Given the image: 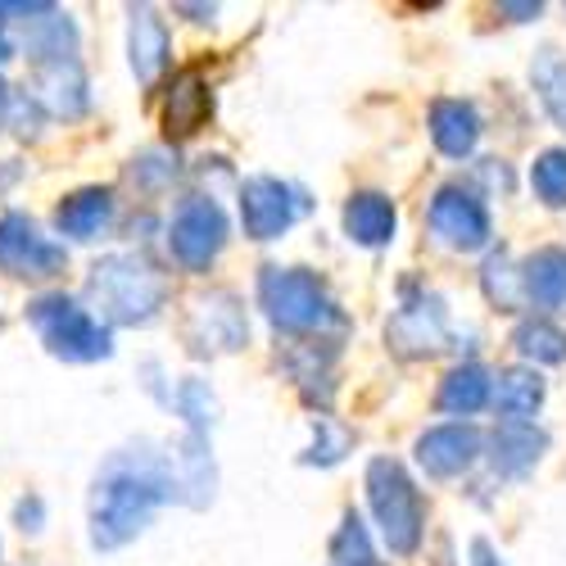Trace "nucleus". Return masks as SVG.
<instances>
[{
  "label": "nucleus",
  "mask_w": 566,
  "mask_h": 566,
  "mask_svg": "<svg viewBox=\"0 0 566 566\" xmlns=\"http://www.w3.org/2000/svg\"><path fill=\"white\" fill-rule=\"evenodd\" d=\"M512 276H516V272H512V259L499 250V254L485 263V276H481L490 304H499V308H516V304H522V291L512 286Z\"/></svg>",
  "instance_id": "29"
},
{
  "label": "nucleus",
  "mask_w": 566,
  "mask_h": 566,
  "mask_svg": "<svg viewBox=\"0 0 566 566\" xmlns=\"http://www.w3.org/2000/svg\"><path fill=\"white\" fill-rule=\"evenodd\" d=\"M172 499H181V481L168 453H155L150 444L118 449L101 467L96 490H91V544L123 548L150 526L155 507Z\"/></svg>",
  "instance_id": "1"
},
{
  "label": "nucleus",
  "mask_w": 566,
  "mask_h": 566,
  "mask_svg": "<svg viewBox=\"0 0 566 566\" xmlns=\"http://www.w3.org/2000/svg\"><path fill=\"white\" fill-rule=\"evenodd\" d=\"M0 118H6V82H0Z\"/></svg>",
  "instance_id": "32"
},
{
  "label": "nucleus",
  "mask_w": 566,
  "mask_h": 566,
  "mask_svg": "<svg viewBox=\"0 0 566 566\" xmlns=\"http://www.w3.org/2000/svg\"><path fill=\"white\" fill-rule=\"evenodd\" d=\"M127 51H132V73L140 86H155L168 69V28L164 19L150 10V6H140L132 10V28H127Z\"/></svg>",
  "instance_id": "13"
},
{
  "label": "nucleus",
  "mask_w": 566,
  "mask_h": 566,
  "mask_svg": "<svg viewBox=\"0 0 566 566\" xmlns=\"http://www.w3.org/2000/svg\"><path fill=\"white\" fill-rule=\"evenodd\" d=\"M449 336V317L440 295H427L417 286H403V304L395 308L390 326H386V340L399 358H427L436 349H444Z\"/></svg>",
  "instance_id": "8"
},
{
  "label": "nucleus",
  "mask_w": 566,
  "mask_h": 566,
  "mask_svg": "<svg viewBox=\"0 0 566 566\" xmlns=\"http://www.w3.org/2000/svg\"><path fill=\"white\" fill-rule=\"evenodd\" d=\"M512 345H516V354L522 358H531V363H566V332L562 326H553V322H522L512 332Z\"/></svg>",
  "instance_id": "24"
},
{
  "label": "nucleus",
  "mask_w": 566,
  "mask_h": 566,
  "mask_svg": "<svg viewBox=\"0 0 566 566\" xmlns=\"http://www.w3.org/2000/svg\"><path fill=\"white\" fill-rule=\"evenodd\" d=\"M326 566H381L371 553V539H367V526H363L358 512H345V522L332 539V562Z\"/></svg>",
  "instance_id": "25"
},
{
  "label": "nucleus",
  "mask_w": 566,
  "mask_h": 566,
  "mask_svg": "<svg viewBox=\"0 0 566 566\" xmlns=\"http://www.w3.org/2000/svg\"><path fill=\"white\" fill-rule=\"evenodd\" d=\"M0 272H10L19 281L55 276L64 272V245L45 241L23 213H10L0 218Z\"/></svg>",
  "instance_id": "9"
},
{
  "label": "nucleus",
  "mask_w": 566,
  "mask_h": 566,
  "mask_svg": "<svg viewBox=\"0 0 566 566\" xmlns=\"http://www.w3.org/2000/svg\"><path fill=\"white\" fill-rule=\"evenodd\" d=\"M431 140L440 146V155L467 159L471 150H476V140H481L476 105H467V101H436L431 105Z\"/></svg>",
  "instance_id": "16"
},
{
  "label": "nucleus",
  "mask_w": 566,
  "mask_h": 566,
  "mask_svg": "<svg viewBox=\"0 0 566 566\" xmlns=\"http://www.w3.org/2000/svg\"><path fill=\"white\" fill-rule=\"evenodd\" d=\"M114 218V191L109 186H86V191H73L60 209H55V227L73 241H91L101 235Z\"/></svg>",
  "instance_id": "18"
},
{
  "label": "nucleus",
  "mask_w": 566,
  "mask_h": 566,
  "mask_svg": "<svg viewBox=\"0 0 566 566\" xmlns=\"http://www.w3.org/2000/svg\"><path fill=\"white\" fill-rule=\"evenodd\" d=\"M205 118H209V86H205V77H200L196 69H186V73H177L172 86H168L164 127H168L172 140H181V136H196V132L205 127Z\"/></svg>",
  "instance_id": "15"
},
{
  "label": "nucleus",
  "mask_w": 566,
  "mask_h": 566,
  "mask_svg": "<svg viewBox=\"0 0 566 566\" xmlns=\"http://www.w3.org/2000/svg\"><path fill=\"white\" fill-rule=\"evenodd\" d=\"M177 408H181L186 421H191V436H209V427H213V395H209L205 381H181Z\"/></svg>",
  "instance_id": "28"
},
{
  "label": "nucleus",
  "mask_w": 566,
  "mask_h": 566,
  "mask_svg": "<svg viewBox=\"0 0 566 566\" xmlns=\"http://www.w3.org/2000/svg\"><path fill=\"white\" fill-rule=\"evenodd\" d=\"M531 186L544 205L566 209V150H544L531 168Z\"/></svg>",
  "instance_id": "27"
},
{
  "label": "nucleus",
  "mask_w": 566,
  "mask_h": 566,
  "mask_svg": "<svg viewBox=\"0 0 566 566\" xmlns=\"http://www.w3.org/2000/svg\"><path fill=\"white\" fill-rule=\"evenodd\" d=\"M490 403V371L481 363H462L440 381V408L444 412H476Z\"/></svg>",
  "instance_id": "21"
},
{
  "label": "nucleus",
  "mask_w": 566,
  "mask_h": 566,
  "mask_svg": "<svg viewBox=\"0 0 566 566\" xmlns=\"http://www.w3.org/2000/svg\"><path fill=\"white\" fill-rule=\"evenodd\" d=\"M395 227H399L395 205H390L381 191H358V196H349V205H345V231H349V241H358V245H367V250L390 245V241H395Z\"/></svg>",
  "instance_id": "17"
},
{
  "label": "nucleus",
  "mask_w": 566,
  "mask_h": 566,
  "mask_svg": "<svg viewBox=\"0 0 566 566\" xmlns=\"http://www.w3.org/2000/svg\"><path fill=\"white\" fill-rule=\"evenodd\" d=\"M481 458V431L476 427H436L417 440V462L427 476L449 481Z\"/></svg>",
  "instance_id": "12"
},
{
  "label": "nucleus",
  "mask_w": 566,
  "mask_h": 566,
  "mask_svg": "<svg viewBox=\"0 0 566 566\" xmlns=\"http://www.w3.org/2000/svg\"><path fill=\"white\" fill-rule=\"evenodd\" d=\"M186 340L196 354H231L250 340V322L245 308L235 304V295L218 291V295H200L186 317Z\"/></svg>",
  "instance_id": "10"
},
{
  "label": "nucleus",
  "mask_w": 566,
  "mask_h": 566,
  "mask_svg": "<svg viewBox=\"0 0 566 566\" xmlns=\"http://www.w3.org/2000/svg\"><path fill=\"white\" fill-rule=\"evenodd\" d=\"M349 449H354V436L340 427L336 417L322 412V417L313 421V449L304 453V462H308V467H336Z\"/></svg>",
  "instance_id": "26"
},
{
  "label": "nucleus",
  "mask_w": 566,
  "mask_h": 566,
  "mask_svg": "<svg viewBox=\"0 0 566 566\" xmlns=\"http://www.w3.org/2000/svg\"><path fill=\"white\" fill-rule=\"evenodd\" d=\"M86 295L91 304L101 308L105 322L114 326H146L159 317L164 300H168V286L164 276L136 254H109L91 268V281H86Z\"/></svg>",
  "instance_id": "2"
},
{
  "label": "nucleus",
  "mask_w": 566,
  "mask_h": 566,
  "mask_svg": "<svg viewBox=\"0 0 566 566\" xmlns=\"http://www.w3.org/2000/svg\"><path fill=\"white\" fill-rule=\"evenodd\" d=\"M367 503L381 526V539L390 553L408 557L421 544V526H427V507H421L417 485L395 458H371L367 467Z\"/></svg>",
  "instance_id": "4"
},
{
  "label": "nucleus",
  "mask_w": 566,
  "mask_h": 566,
  "mask_svg": "<svg viewBox=\"0 0 566 566\" xmlns=\"http://www.w3.org/2000/svg\"><path fill=\"white\" fill-rule=\"evenodd\" d=\"M539 0H535V6H507V0H503V6H499V14H507L512 23H531V19H539Z\"/></svg>",
  "instance_id": "30"
},
{
  "label": "nucleus",
  "mask_w": 566,
  "mask_h": 566,
  "mask_svg": "<svg viewBox=\"0 0 566 566\" xmlns=\"http://www.w3.org/2000/svg\"><path fill=\"white\" fill-rule=\"evenodd\" d=\"M471 566H503V557L485 539H476V544H471Z\"/></svg>",
  "instance_id": "31"
},
{
  "label": "nucleus",
  "mask_w": 566,
  "mask_h": 566,
  "mask_svg": "<svg viewBox=\"0 0 566 566\" xmlns=\"http://www.w3.org/2000/svg\"><path fill=\"white\" fill-rule=\"evenodd\" d=\"M36 96L64 118H77L86 109V77L77 60H55L36 69Z\"/></svg>",
  "instance_id": "19"
},
{
  "label": "nucleus",
  "mask_w": 566,
  "mask_h": 566,
  "mask_svg": "<svg viewBox=\"0 0 566 566\" xmlns=\"http://www.w3.org/2000/svg\"><path fill=\"white\" fill-rule=\"evenodd\" d=\"M28 317L36 326L41 345L51 349L55 358H64V363H96V358H109V349H114L109 345V326L101 317H91L69 295H41V300H32Z\"/></svg>",
  "instance_id": "5"
},
{
  "label": "nucleus",
  "mask_w": 566,
  "mask_h": 566,
  "mask_svg": "<svg viewBox=\"0 0 566 566\" xmlns=\"http://www.w3.org/2000/svg\"><path fill=\"white\" fill-rule=\"evenodd\" d=\"M531 77H535V91H539V105L566 132V60L557 51H539L535 64H531Z\"/></svg>",
  "instance_id": "23"
},
{
  "label": "nucleus",
  "mask_w": 566,
  "mask_h": 566,
  "mask_svg": "<svg viewBox=\"0 0 566 566\" xmlns=\"http://www.w3.org/2000/svg\"><path fill=\"white\" fill-rule=\"evenodd\" d=\"M227 245V213L209 200V196H191L181 200L168 227V250L186 272L209 268Z\"/></svg>",
  "instance_id": "6"
},
{
  "label": "nucleus",
  "mask_w": 566,
  "mask_h": 566,
  "mask_svg": "<svg viewBox=\"0 0 566 566\" xmlns=\"http://www.w3.org/2000/svg\"><path fill=\"white\" fill-rule=\"evenodd\" d=\"M0 14H6V6H0Z\"/></svg>",
  "instance_id": "33"
},
{
  "label": "nucleus",
  "mask_w": 566,
  "mask_h": 566,
  "mask_svg": "<svg viewBox=\"0 0 566 566\" xmlns=\"http://www.w3.org/2000/svg\"><path fill=\"white\" fill-rule=\"evenodd\" d=\"M308 209V196L291 181L276 177H250L241 186V222L250 241H276L281 231H291Z\"/></svg>",
  "instance_id": "7"
},
{
  "label": "nucleus",
  "mask_w": 566,
  "mask_h": 566,
  "mask_svg": "<svg viewBox=\"0 0 566 566\" xmlns=\"http://www.w3.org/2000/svg\"><path fill=\"white\" fill-rule=\"evenodd\" d=\"M522 295L539 308H566V250H535L526 259Z\"/></svg>",
  "instance_id": "20"
},
{
  "label": "nucleus",
  "mask_w": 566,
  "mask_h": 566,
  "mask_svg": "<svg viewBox=\"0 0 566 566\" xmlns=\"http://www.w3.org/2000/svg\"><path fill=\"white\" fill-rule=\"evenodd\" d=\"M431 231L453 250H481L490 245V209L462 186H444L431 200Z\"/></svg>",
  "instance_id": "11"
},
{
  "label": "nucleus",
  "mask_w": 566,
  "mask_h": 566,
  "mask_svg": "<svg viewBox=\"0 0 566 566\" xmlns=\"http://www.w3.org/2000/svg\"><path fill=\"white\" fill-rule=\"evenodd\" d=\"M494 403H499V412H503L507 421H522V417H531V412L544 403V381H539L535 371H526V367H507V371L499 376Z\"/></svg>",
  "instance_id": "22"
},
{
  "label": "nucleus",
  "mask_w": 566,
  "mask_h": 566,
  "mask_svg": "<svg viewBox=\"0 0 566 566\" xmlns=\"http://www.w3.org/2000/svg\"><path fill=\"white\" fill-rule=\"evenodd\" d=\"M259 304L276 332H291V336L322 332V326L340 322L336 300L326 295V286L304 268H263L259 272Z\"/></svg>",
  "instance_id": "3"
},
{
  "label": "nucleus",
  "mask_w": 566,
  "mask_h": 566,
  "mask_svg": "<svg viewBox=\"0 0 566 566\" xmlns=\"http://www.w3.org/2000/svg\"><path fill=\"white\" fill-rule=\"evenodd\" d=\"M548 436L531 421H503V427L490 436V467L499 476H526V471L544 458Z\"/></svg>",
  "instance_id": "14"
}]
</instances>
